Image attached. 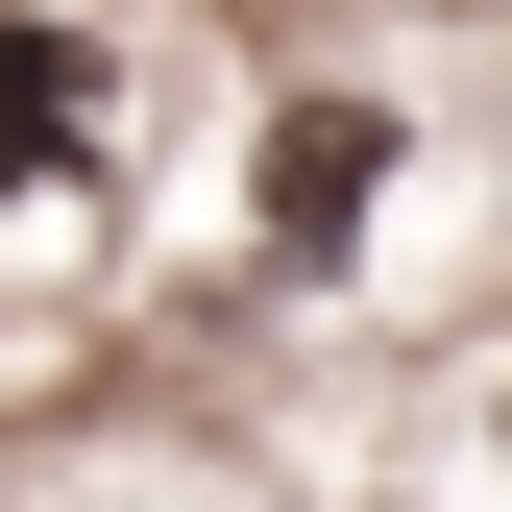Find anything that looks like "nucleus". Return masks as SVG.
I'll return each mask as SVG.
<instances>
[{
	"mask_svg": "<svg viewBox=\"0 0 512 512\" xmlns=\"http://www.w3.org/2000/svg\"><path fill=\"white\" fill-rule=\"evenodd\" d=\"M366 171H391V122H366V98H293V122H269V244H293V269H317V244H366Z\"/></svg>",
	"mask_w": 512,
	"mask_h": 512,
	"instance_id": "nucleus-1",
	"label": "nucleus"
},
{
	"mask_svg": "<svg viewBox=\"0 0 512 512\" xmlns=\"http://www.w3.org/2000/svg\"><path fill=\"white\" fill-rule=\"evenodd\" d=\"M74 147H98V25H25V0H0V196L74 171Z\"/></svg>",
	"mask_w": 512,
	"mask_h": 512,
	"instance_id": "nucleus-2",
	"label": "nucleus"
}]
</instances>
